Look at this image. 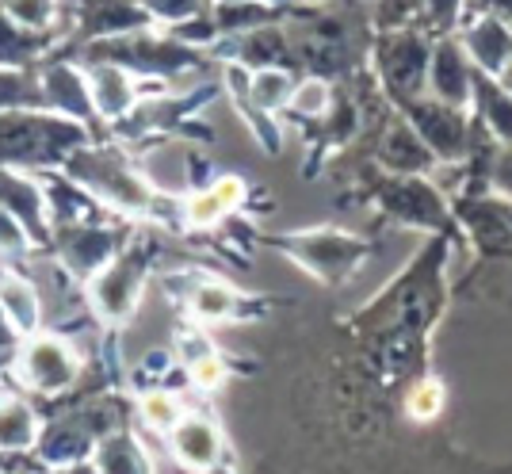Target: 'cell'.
<instances>
[{
  "mask_svg": "<svg viewBox=\"0 0 512 474\" xmlns=\"http://www.w3.org/2000/svg\"><path fill=\"white\" fill-rule=\"evenodd\" d=\"M69 173L77 176L92 195H100L107 207L115 211H146L153 203L150 184L142 176L130 169L123 157H115V150H77L69 157Z\"/></svg>",
  "mask_w": 512,
  "mask_h": 474,
  "instance_id": "1",
  "label": "cell"
},
{
  "mask_svg": "<svg viewBox=\"0 0 512 474\" xmlns=\"http://www.w3.org/2000/svg\"><path fill=\"white\" fill-rule=\"evenodd\" d=\"M85 130L54 115H12L0 111V161H39L81 142ZM73 153V150H69Z\"/></svg>",
  "mask_w": 512,
  "mask_h": 474,
  "instance_id": "2",
  "label": "cell"
},
{
  "mask_svg": "<svg viewBox=\"0 0 512 474\" xmlns=\"http://www.w3.org/2000/svg\"><path fill=\"white\" fill-rule=\"evenodd\" d=\"M81 371V360L73 345H65L62 337H50V333H31L27 345L20 352V375L27 387L43 390V394H54V390H65Z\"/></svg>",
  "mask_w": 512,
  "mask_h": 474,
  "instance_id": "3",
  "label": "cell"
},
{
  "mask_svg": "<svg viewBox=\"0 0 512 474\" xmlns=\"http://www.w3.org/2000/svg\"><path fill=\"white\" fill-rule=\"evenodd\" d=\"M69 23L81 43H96V39H115V35L153 27V16L138 0H73Z\"/></svg>",
  "mask_w": 512,
  "mask_h": 474,
  "instance_id": "4",
  "label": "cell"
},
{
  "mask_svg": "<svg viewBox=\"0 0 512 474\" xmlns=\"http://www.w3.org/2000/svg\"><path fill=\"white\" fill-rule=\"evenodd\" d=\"M142 272H146L142 257H115L111 264H104L92 276V291H88L96 314L107 322L127 318L134 299H138V287H142Z\"/></svg>",
  "mask_w": 512,
  "mask_h": 474,
  "instance_id": "5",
  "label": "cell"
},
{
  "mask_svg": "<svg viewBox=\"0 0 512 474\" xmlns=\"http://www.w3.org/2000/svg\"><path fill=\"white\" fill-rule=\"evenodd\" d=\"M39 96L46 104H54L62 115H73L77 123H88L96 115L88 73L65 58H50L46 65H39Z\"/></svg>",
  "mask_w": 512,
  "mask_h": 474,
  "instance_id": "6",
  "label": "cell"
},
{
  "mask_svg": "<svg viewBox=\"0 0 512 474\" xmlns=\"http://www.w3.org/2000/svg\"><path fill=\"white\" fill-rule=\"evenodd\" d=\"M88 88H92V104L96 115L104 119H127L134 104H138V77L127 65L115 62H88Z\"/></svg>",
  "mask_w": 512,
  "mask_h": 474,
  "instance_id": "7",
  "label": "cell"
},
{
  "mask_svg": "<svg viewBox=\"0 0 512 474\" xmlns=\"http://www.w3.org/2000/svg\"><path fill=\"white\" fill-rule=\"evenodd\" d=\"M0 207L20 222V230L31 241L46 237V192L27 176L0 169Z\"/></svg>",
  "mask_w": 512,
  "mask_h": 474,
  "instance_id": "8",
  "label": "cell"
},
{
  "mask_svg": "<svg viewBox=\"0 0 512 474\" xmlns=\"http://www.w3.org/2000/svg\"><path fill=\"white\" fill-rule=\"evenodd\" d=\"M291 253H295L310 272H318L321 280H325V276L337 280L341 272L352 268V260L360 257V241H352V237H344V234H306L291 241Z\"/></svg>",
  "mask_w": 512,
  "mask_h": 474,
  "instance_id": "9",
  "label": "cell"
},
{
  "mask_svg": "<svg viewBox=\"0 0 512 474\" xmlns=\"http://www.w3.org/2000/svg\"><path fill=\"white\" fill-rule=\"evenodd\" d=\"M62 39V31H27L0 8V65H8V69L35 65L39 58L50 54V46H58Z\"/></svg>",
  "mask_w": 512,
  "mask_h": 474,
  "instance_id": "10",
  "label": "cell"
},
{
  "mask_svg": "<svg viewBox=\"0 0 512 474\" xmlns=\"http://www.w3.org/2000/svg\"><path fill=\"white\" fill-rule=\"evenodd\" d=\"M241 199H245V180L241 176H222V180H214L211 188H203V192H195L188 199L184 222L195 226V230H207V226L222 222L226 215H234L241 207Z\"/></svg>",
  "mask_w": 512,
  "mask_h": 474,
  "instance_id": "11",
  "label": "cell"
},
{
  "mask_svg": "<svg viewBox=\"0 0 512 474\" xmlns=\"http://www.w3.org/2000/svg\"><path fill=\"white\" fill-rule=\"evenodd\" d=\"M169 436H172L176 455H180L184 463H192V467H211L214 459H218V452H222L218 429H214L211 421H203V417H192V413H188Z\"/></svg>",
  "mask_w": 512,
  "mask_h": 474,
  "instance_id": "12",
  "label": "cell"
},
{
  "mask_svg": "<svg viewBox=\"0 0 512 474\" xmlns=\"http://www.w3.org/2000/svg\"><path fill=\"white\" fill-rule=\"evenodd\" d=\"M0 306L8 310V318H12V325L20 329L23 337L39 333V322H43V299H39V291H35V283L31 280L4 272V276H0Z\"/></svg>",
  "mask_w": 512,
  "mask_h": 474,
  "instance_id": "13",
  "label": "cell"
},
{
  "mask_svg": "<svg viewBox=\"0 0 512 474\" xmlns=\"http://www.w3.org/2000/svg\"><path fill=\"white\" fill-rule=\"evenodd\" d=\"M65 241H69L62 249L65 264L73 272H81V276H96L107 260H111V253H115V245H111V237L104 230H73Z\"/></svg>",
  "mask_w": 512,
  "mask_h": 474,
  "instance_id": "14",
  "label": "cell"
},
{
  "mask_svg": "<svg viewBox=\"0 0 512 474\" xmlns=\"http://www.w3.org/2000/svg\"><path fill=\"white\" fill-rule=\"evenodd\" d=\"M291 96H295V81H291L287 69L264 65V69H253V73H249V100H253L260 111L287 108Z\"/></svg>",
  "mask_w": 512,
  "mask_h": 474,
  "instance_id": "15",
  "label": "cell"
},
{
  "mask_svg": "<svg viewBox=\"0 0 512 474\" xmlns=\"http://www.w3.org/2000/svg\"><path fill=\"white\" fill-rule=\"evenodd\" d=\"M188 306L203 322H226L237 314V291L222 280H199L188 295Z\"/></svg>",
  "mask_w": 512,
  "mask_h": 474,
  "instance_id": "16",
  "label": "cell"
},
{
  "mask_svg": "<svg viewBox=\"0 0 512 474\" xmlns=\"http://www.w3.org/2000/svg\"><path fill=\"white\" fill-rule=\"evenodd\" d=\"M0 8L27 31H58L62 0H0Z\"/></svg>",
  "mask_w": 512,
  "mask_h": 474,
  "instance_id": "17",
  "label": "cell"
},
{
  "mask_svg": "<svg viewBox=\"0 0 512 474\" xmlns=\"http://www.w3.org/2000/svg\"><path fill=\"white\" fill-rule=\"evenodd\" d=\"M27 440H35V417L16 398H0V444L4 448H20Z\"/></svg>",
  "mask_w": 512,
  "mask_h": 474,
  "instance_id": "18",
  "label": "cell"
},
{
  "mask_svg": "<svg viewBox=\"0 0 512 474\" xmlns=\"http://www.w3.org/2000/svg\"><path fill=\"white\" fill-rule=\"evenodd\" d=\"M188 413L180 406L176 394H165V390H153V394H142V421L157 432H172Z\"/></svg>",
  "mask_w": 512,
  "mask_h": 474,
  "instance_id": "19",
  "label": "cell"
},
{
  "mask_svg": "<svg viewBox=\"0 0 512 474\" xmlns=\"http://www.w3.org/2000/svg\"><path fill=\"white\" fill-rule=\"evenodd\" d=\"M146 12L153 16V23H161V27H172V23H184L192 20V16H203V12H211L214 0H138Z\"/></svg>",
  "mask_w": 512,
  "mask_h": 474,
  "instance_id": "20",
  "label": "cell"
},
{
  "mask_svg": "<svg viewBox=\"0 0 512 474\" xmlns=\"http://www.w3.org/2000/svg\"><path fill=\"white\" fill-rule=\"evenodd\" d=\"M440 410H444V390H440V383L425 379V383H417V387L409 390L406 413L413 421H432V417H440Z\"/></svg>",
  "mask_w": 512,
  "mask_h": 474,
  "instance_id": "21",
  "label": "cell"
},
{
  "mask_svg": "<svg viewBox=\"0 0 512 474\" xmlns=\"http://www.w3.org/2000/svg\"><path fill=\"white\" fill-rule=\"evenodd\" d=\"M291 108L299 111V115H310V119L325 115V108H329V85H325V81H318V77H310V81L295 85Z\"/></svg>",
  "mask_w": 512,
  "mask_h": 474,
  "instance_id": "22",
  "label": "cell"
},
{
  "mask_svg": "<svg viewBox=\"0 0 512 474\" xmlns=\"http://www.w3.org/2000/svg\"><path fill=\"white\" fill-rule=\"evenodd\" d=\"M31 100V77L23 69H8L0 65V111H8V104Z\"/></svg>",
  "mask_w": 512,
  "mask_h": 474,
  "instance_id": "23",
  "label": "cell"
},
{
  "mask_svg": "<svg viewBox=\"0 0 512 474\" xmlns=\"http://www.w3.org/2000/svg\"><path fill=\"white\" fill-rule=\"evenodd\" d=\"M188 371H192L195 387H203V390H214L218 383H222V379H226V364H222L214 352H211V356H203V360H195Z\"/></svg>",
  "mask_w": 512,
  "mask_h": 474,
  "instance_id": "24",
  "label": "cell"
},
{
  "mask_svg": "<svg viewBox=\"0 0 512 474\" xmlns=\"http://www.w3.org/2000/svg\"><path fill=\"white\" fill-rule=\"evenodd\" d=\"M214 348L207 337H199V333H184L180 337V356H184V367H192L195 360H203V356H211Z\"/></svg>",
  "mask_w": 512,
  "mask_h": 474,
  "instance_id": "25",
  "label": "cell"
},
{
  "mask_svg": "<svg viewBox=\"0 0 512 474\" xmlns=\"http://www.w3.org/2000/svg\"><path fill=\"white\" fill-rule=\"evenodd\" d=\"M23 333L12 325V318H8V310L0 306V348H16V341H20Z\"/></svg>",
  "mask_w": 512,
  "mask_h": 474,
  "instance_id": "26",
  "label": "cell"
},
{
  "mask_svg": "<svg viewBox=\"0 0 512 474\" xmlns=\"http://www.w3.org/2000/svg\"><path fill=\"white\" fill-rule=\"evenodd\" d=\"M214 4H237V0H214Z\"/></svg>",
  "mask_w": 512,
  "mask_h": 474,
  "instance_id": "27",
  "label": "cell"
}]
</instances>
